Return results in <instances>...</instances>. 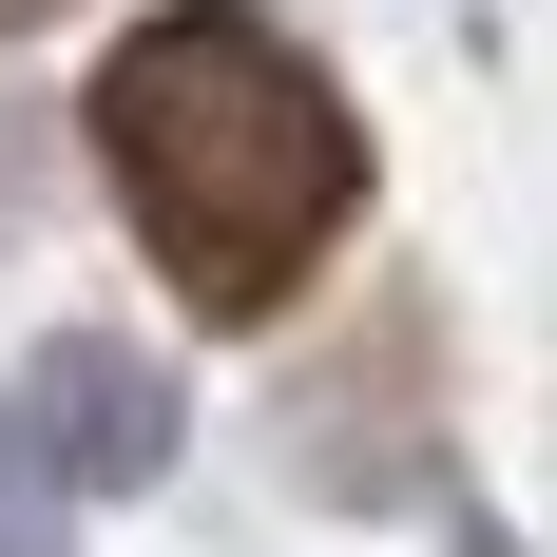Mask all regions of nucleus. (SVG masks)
<instances>
[{
	"instance_id": "obj_1",
	"label": "nucleus",
	"mask_w": 557,
	"mask_h": 557,
	"mask_svg": "<svg viewBox=\"0 0 557 557\" xmlns=\"http://www.w3.org/2000/svg\"><path fill=\"white\" fill-rule=\"evenodd\" d=\"M97 173L193 327H270L366 212V135L250 0H173L97 58Z\"/></svg>"
},
{
	"instance_id": "obj_2",
	"label": "nucleus",
	"mask_w": 557,
	"mask_h": 557,
	"mask_svg": "<svg viewBox=\"0 0 557 557\" xmlns=\"http://www.w3.org/2000/svg\"><path fill=\"white\" fill-rule=\"evenodd\" d=\"M20 443H39L58 481H135V461H154V385H135L115 346H58L39 404H20Z\"/></svg>"
},
{
	"instance_id": "obj_3",
	"label": "nucleus",
	"mask_w": 557,
	"mask_h": 557,
	"mask_svg": "<svg viewBox=\"0 0 557 557\" xmlns=\"http://www.w3.org/2000/svg\"><path fill=\"white\" fill-rule=\"evenodd\" d=\"M20 20H58V0H0V39H20Z\"/></svg>"
}]
</instances>
